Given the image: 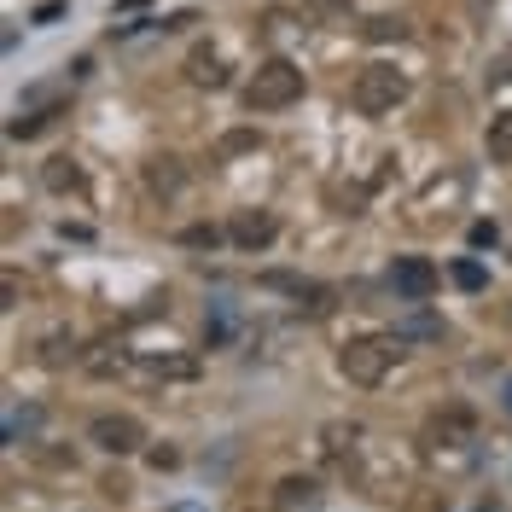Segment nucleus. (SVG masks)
<instances>
[{
	"label": "nucleus",
	"mask_w": 512,
	"mask_h": 512,
	"mask_svg": "<svg viewBox=\"0 0 512 512\" xmlns=\"http://www.w3.org/2000/svg\"><path fill=\"white\" fill-rule=\"evenodd\" d=\"M396 361H402V338H396V332H390V338H350V344L338 350V367H344V379L361 384V390L384 384Z\"/></svg>",
	"instance_id": "f257e3e1"
},
{
	"label": "nucleus",
	"mask_w": 512,
	"mask_h": 512,
	"mask_svg": "<svg viewBox=\"0 0 512 512\" xmlns=\"http://www.w3.org/2000/svg\"><path fill=\"white\" fill-rule=\"evenodd\" d=\"M297 99H303V70L291 59H262L256 76L245 82V105L251 111H286Z\"/></svg>",
	"instance_id": "f03ea898"
},
{
	"label": "nucleus",
	"mask_w": 512,
	"mask_h": 512,
	"mask_svg": "<svg viewBox=\"0 0 512 512\" xmlns=\"http://www.w3.org/2000/svg\"><path fill=\"white\" fill-rule=\"evenodd\" d=\"M350 99H355V111H361V117H390V111L408 99V76H402L396 64H367V70L355 76Z\"/></svg>",
	"instance_id": "7ed1b4c3"
},
{
	"label": "nucleus",
	"mask_w": 512,
	"mask_h": 512,
	"mask_svg": "<svg viewBox=\"0 0 512 512\" xmlns=\"http://www.w3.org/2000/svg\"><path fill=\"white\" fill-rule=\"evenodd\" d=\"M88 443L99 448V454H140V443H146V425L134 414H99L94 425H88Z\"/></svg>",
	"instance_id": "20e7f679"
},
{
	"label": "nucleus",
	"mask_w": 512,
	"mask_h": 512,
	"mask_svg": "<svg viewBox=\"0 0 512 512\" xmlns=\"http://www.w3.org/2000/svg\"><path fill=\"white\" fill-rule=\"evenodd\" d=\"M390 286H396V297H408V303H425L437 291V268L425 256H396L390 262Z\"/></svg>",
	"instance_id": "39448f33"
},
{
	"label": "nucleus",
	"mask_w": 512,
	"mask_h": 512,
	"mask_svg": "<svg viewBox=\"0 0 512 512\" xmlns=\"http://www.w3.org/2000/svg\"><path fill=\"white\" fill-rule=\"evenodd\" d=\"M274 233H280V216H274V210H239L233 227H227V239H233L239 251H262V245H274Z\"/></svg>",
	"instance_id": "423d86ee"
},
{
	"label": "nucleus",
	"mask_w": 512,
	"mask_h": 512,
	"mask_svg": "<svg viewBox=\"0 0 512 512\" xmlns=\"http://www.w3.org/2000/svg\"><path fill=\"white\" fill-rule=\"evenodd\" d=\"M431 443H443V448H472V443H478V419L466 414V408H448V414L431 419Z\"/></svg>",
	"instance_id": "0eeeda50"
},
{
	"label": "nucleus",
	"mask_w": 512,
	"mask_h": 512,
	"mask_svg": "<svg viewBox=\"0 0 512 512\" xmlns=\"http://www.w3.org/2000/svg\"><path fill=\"white\" fill-rule=\"evenodd\" d=\"M320 507V478H280L274 483V512H315Z\"/></svg>",
	"instance_id": "6e6552de"
},
{
	"label": "nucleus",
	"mask_w": 512,
	"mask_h": 512,
	"mask_svg": "<svg viewBox=\"0 0 512 512\" xmlns=\"http://www.w3.org/2000/svg\"><path fill=\"white\" fill-rule=\"evenodd\" d=\"M82 367H88L94 379H117V373L128 367V350L117 344V338H99V344H88V350H82Z\"/></svg>",
	"instance_id": "1a4fd4ad"
},
{
	"label": "nucleus",
	"mask_w": 512,
	"mask_h": 512,
	"mask_svg": "<svg viewBox=\"0 0 512 512\" xmlns=\"http://www.w3.org/2000/svg\"><path fill=\"white\" fill-rule=\"evenodd\" d=\"M187 82H192V88H210V94H216V88H227V64H222V53L198 47V53L187 59Z\"/></svg>",
	"instance_id": "9d476101"
},
{
	"label": "nucleus",
	"mask_w": 512,
	"mask_h": 512,
	"mask_svg": "<svg viewBox=\"0 0 512 512\" xmlns=\"http://www.w3.org/2000/svg\"><path fill=\"white\" fill-rule=\"evenodd\" d=\"M146 187L158 192V198H175V192L187 187V169H181V158H169V152H163V158H152V163H146Z\"/></svg>",
	"instance_id": "9b49d317"
},
{
	"label": "nucleus",
	"mask_w": 512,
	"mask_h": 512,
	"mask_svg": "<svg viewBox=\"0 0 512 512\" xmlns=\"http://www.w3.org/2000/svg\"><path fill=\"white\" fill-rule=\"evenodd\" d=\"M483 152H489V163H512V111H495V117H489Z\"/></svg>",
	"instance_id": "f8f14e48"
},
{
	"label": "nucleus",
	"mask_w": 512,
	"mask_h": 512,
	"mask_svg": "<svg viewBox=\"0 0 512 512\" xmlns=\"http://www.w3.org/2000/svg\"><path fill=\"white\" fill-rule=\"evenodd\" d=\"M41 187L47 192H82V163L76 158H53L41 169Z\"/></svg>",
	"instance_id": "ddd939ff"
},
{
	"label": "nucleus",
	"mask_w": 512,
	"mask_h": 512,
	"mask_svg": "<svg viewBox=\"0 0 512 512\" xmlns=\"http://www.w3.org/2000/svg\"><path fill=\"white\" fill-rule=\"evenodd\" d=\"M396 338H402V344H425V338H443V320L425 315V309H414L408 320H396Z\"/></svg>",
	"instance_id": "4468645a"
},
{
	"label": "nucleus",
	"mask_w": 512,
	"mask_h": 512,
	"mask_svg": "<svg viewBox=\"0 0 512 512\" xmlns=\"http://www.w3.org/2000/svg\"><path fill=\"white\" fill-rule=\"evenodd\" d=\"M35 431H41V408H6V443H30Z\"/></svg>",
	"instance_id": "2eb2a0df"
},
{
	"label": "nucleus",
	"mask_w": 512,
	"mask_h": 512,
	"mask_svg": "<svg viewBox=\"0 0 512 512\" xmlns=\"http://www.w3.org/2000/svg\"><path fill=\"white\" fill-rule=\"evenodd\" d=\"M291 297H297V309H303V315H309V320L332 315V291H326V286H309V280H303V286L291 291Z\"/></svg>",
	"instance_id": "dca6fc26"
},
{
	"label": "nucleus",
	"mask_w": 512,
	"mask_h": 512,
	"mask_svg": "<svg viewBox=\"0 0 512 512\" xmlns=\"http://www.w3.org/2000/svg\"><path fill=\"white\" fill-rule=\"evenodd\" d=\"M70 355L82 361V350H76V338H70V332H47V338H41V361H47V367H64Z\"/></svg>",
	"instance_id": "f3484780"
},
{
	"label": "nucleus",
	"mask_w": 512,
	"mask_h": 512,
	"mask_svg": "<svg viewBox=\"0 0 512 512\" xmlns=\"http://www.w3.org/2000/svg\"><path fill=\"white\" fill-rule=\"evenodd\" d=\"M320 448H326V460H350L355 425H326V431H320Z\"/></svg>",
	"instance_id": "a211bd4d"
},
{
	"label": "nucleus",
	"mask_w": 512,
	"mask_h": 512,
	"mask_svg": "<svg viewBox=\"0 0 512 512\" xmlns=\"http://www.w3.org/2000/svg\"><path fill=\"white\" fill-rule=\"evenodd\" d=\"M152 373L158 379H198V361L192 355H152Z\"/></svg>",
	"instance_id": "6ab92c4d"
},
{
	"label": "nucleus",
	"mask_w": 512,
	"mask_h": 512,
	"mask_svg": "<svg viewBox=\"0 0 512 512\" xmlns=\"http://www.w3.org/2000/svg\"><path fill=\"white\" fill-rule=\"evenodd\" d=\"M367 41H402V35H408V24H402V18H390V12H379V18H367Z\"/></svg>",
	"instance_id": "aec40b11"
},
{
	"label": "nucleus",
	"mask_w": 512,
	"mask_h": 512,
	"mask_svg": "<svg viewBox=\"0 0 512 512\" xmlns=\"http://www.w3.org/2000/svg\"><path fill=\"white\" fill-rule=\"evenodd\" d=\"M402 512H448V495L443 489H408Z\"/></svg>",
	"instance_id": "412c9836"
},
{
	"label": "nucleus",
	"mask_w": 512,
	"mask_h": 512,
	"mask_svg": "<svg viewBox=\"0 0 512 512\" xmlns=\"http://www.w3.org/2000/svg\"><path fill=\"white\" fill-rule=\"evenodd\" d=\"M222 239H227V233H222V227H210V222H198V227L181 233V245H192V251H216Z\"/></svg>",
	"instance_id": "4be33fe9"
},
{
	"label": "nucleus",
	"mask_w": 512,
	"mask_h": 512,
	"mask_svg": "<svg viewBox=\"0 0 512 512\" xmlns=\"http://www.w3.org/2000/svg\"><path fill=\"white\" fill-rule=\"evenodd\" d=\"M454 286H460V291H483V286H489V274H483L472 256H460V262H454Z\"/></svg>",
	"instance_id": "5701e85b"
},
{
	"label": "nucleus",
	"mask_w": 512,
	"mask_h": 512,
	"mask_svg": "<svg viewBox=\"0 0 512 512\" xmlns=\"http://www.w3.org/2000/svg\"><path fill=\"white\" fill-rule=\"evenodd\" d=\"M146 460H152V472H175V466H181V454H175V448H169V443L146 448Z\"/></svg>",
	"instance_id": "b1692460"
},
{
	"label": "nucleus",
	"mask_w": 512,
	"mask_h": 512,
	"mask_svg": "<svg viewBox=\"0 0 512 512\" xmlns=\"http://www.w3.org/2000/svg\"><path fill=\"white\" fill-rule=\"evenodd\" d=\"M495 239H501L495 222H472V245H478V251H495Z\"/></svg>",
	"instance_id": "393cba45"
},
{
	"label": "nucleus",
	"mask_w": 512,
	"mask_h": 512,
	"mask_svg": "<svg viewBox=\"0 0 512 512\" xmlns=\"http://www.w3.org/2000/svg\"><path fill=\"white\" fill-rule=\"evenodd\" d=\"M64 18V0H47V6H35V24H59Z\"/></svg>",
	"instance_id": "a878e982"
},
{
	"label": "nucleus",
	"mask_w": 512,
	"mask_h": 512,
	"mask_svg": "<svg viewBox=\"0 0 512 512\" xmlns=\"http://www.w3.org/2000/svg\"><path fill=\"white\" fill-rule=\"evenodd\" d=\"M251 146H256V134H227L222 140V152H251Z\"/></svg>",
	"instance_id": "bb28decb"
},
{
	"label": "nucleus",
	"mask_w": 512,
	"mask_h": 512,
	"mask_svg": "<svg viewBox=\"0 0 512 512\" xmlns=\"http://www.w3.org/2000/svg\"><path fill=\"white\" fill-rule=\"evenodd\" d=\"M198 24V12H175V18H163V30H192Z\"/></svg>",
	"instance_id": "cd10ccee"
},
{
	"label": "nucleus",
	"mask_w": 512,
	"mask_h": 512,
	"mask_svg": "<svg viewBox=\"0 0 512 512\" xmlns=\"http://www.w3.org/2000/svg\"><path fill=\"white\" fill-rule=\"evenodd\" d=\"M128 12H146V0H117L111 6V18H128Z\"/></svg>",
	"instance_id": "c85d7f7f"
},
{
	"label": "nucleus",
	"mask_w": 512,
	"mask_h": 512,
	"mask_svg": "<svg viewBox=\"0 0 512 512\" xmlns=\"http://www.w3.org/2000/svg\"><path fill=\"white\" fill-rule=\"evenodd\" d=\"M501 402H507V414H512V379H507V384H501Z\"/></svg>",
	"instance_id": "c756f323"
}]
</instances>
